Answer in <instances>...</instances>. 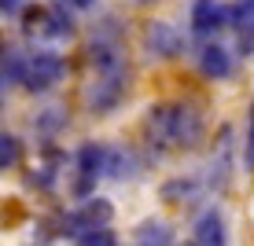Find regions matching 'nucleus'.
I'll return each mask as SVG.
<instances>
[{
	"instance_id": "f257e3e1",
	"label": "nucleus",
	"mask_w": 254,
	"mask_h": 246,
	"mask_svg": "<svg viewBox=\"0 0 254 246\" xmlns=\"http://www.w3.org/2000/svg\"><path fill=\"white\" fill-rule=\"evenodd\" d=\"M122 92H126V63H122L118 48L107 41H92L89 48V81L81 89V99L92 114H107L118 107Z\"/></svg>"
},
{
	"instance_id": "f03ea898",
	"label": "nucleus",
	"mask_w": 254,
	"mask_h": 246,
	"mask_svg": "<svg viewBox=\"0 0 254 246\" xmlns=\"http://www.w3.org/2000/svg\"><path fill=\"white\" fill-rule=\"evenodd\" d=\"M144 133L155 147L181 151V147H191L203 136V114L191 107V103H159V107L147 110Z\"/></svg>"
},
{
	"instance_id": "7ed1b4c3",
	"label": "nucleus",
	"mask_w": 254,
	"mask_h": 246,
	"mask_svg": "<svg viewBox=\"0 0 254 246\" xmlns=\"http://www.w3.org/2000/svg\"><path fill=\"white\" fill-rule=\"evenodd\" d=\"M63 74H66V63L59 55H52V51H37V55L26 59L22 85L30 92H48V89H56V85L63 81Z\"/></svg>"
},
{
	"instance_id": "20e7f679",
	"label": "nucleus",
	"mask_w": 254,
	"mask_h": 246,
	"mask_svg": "<svg viewBox=\"0 0 254 246\" xmlns=\"http://www.w3.org/2000/svg\"><path fill=\"white\" fill-rule=\"evenodd\" d=\"M22 33L30 41H37V45H48V41H59L70 33V19H63L52 7H30L22 15Z\"/></svg>"
},
{
	"instance_id": "39448f33",
	"label": "nucleus",
	"mask_w": 254,
	"mask_h": 246,
	"mask_svg": "<svg viewBox=\"0 0 254 246\" xmlns=\"http://www.w3.org/2000/svg\"><path fill=\"white\" fill-rule=\"evenodd\" d=\"M103 165H107V151H103V147L89 144V147L77 151V184H74L77 195H89V191H92V184L100 180Z\"/></svg>"
},
{
	"instance_id": "423d86ee",
	"label": "nucleus",
	"mask_w": 254,
	"mask_h": 246,
	"mask_svg": "<svg viewBox=\"0 0 254 246\" xmlns=\"http://www.w3.org/2000/svg\"><path fill=\"white\" fill-rule=\"evenodd\" d=\"M144 48H147V55L173 59L181 51V33L170 22H147L144 26Z\"/></svg>"
},
{
	"instance_id": "0eeeda50",
	"label": "nucleus",
	"mask_w": 254,
	"mask_h": 246,
	"mask_svg": "<svg viewBox=\"0 0 254 246\" xmlns=\"http://www.w3.org/2000/svg\"><path fill=\"white\" fill-rule=\"evenodd\" d=\"M111 221V202H103V198H89L77 213H70V235H85V232H96V228H107Z\"/></svg>"
},
{
	"instance_id": "6e6552de",
	"label": "nucleus",
	"mask_w": 254,
	"mask_h": 246,
	"mask_svg": "<svg viewBox=\"0 0 254 246\" xmlns=\"http://www.w3.org/2000/svg\"><path fill=\"white\" fill-rule=\"evenodd\" d=\"M191 246H229V235H225V217L217 213V209H206V213L195 221Z\"/></svg>"
},
{
	"instance_id": "1a4fd4ad",
	"label": "nucleus",
	"mask_w": 254,
	"mask_h": 246,
	"mask_svg": "<svg viewBox=\"0 0 254 246\" xmlns=\"http://www.w3.org/2000/svg\"><path fill=\"white\" fill-rule=\"evenodd\" d=\"M236 45H240L243 55H254V0H240L236 7Z\"/></svg>"
},
{
	"instance_id": "9d476101",
	"label": "nucleus",
	"mask_w": 254,
	"mask_h": 246,
	"mask_svg": "<svg viewBox=\"0 0 254 246\" xmlns=\"http://www.w3.org/2000/svg\"><path fill=\"white\" fill-rule=\"evenodd\" d=\"M199 70H203L206 77H214V81H221V77H229L232 59H229V51H225L221 45H206L203 51H199Z\"/></svg>"
},
{
	"instance_id": "9b49d317",
	"label": "nucleus",
	"mask_w": 254,
	"mask_h": 246,
	"mask_svg": "<svg viewBox=\"0 0 254 246\" xmlns=\"http://www.w3.org/2000/svg\"><path fill=\"white\" fill-rule=\"evenodd\" d=\"M217 26H221L217 4L214 0H195V7H191V30H195L199 37H206V33H214Z\"/></svg>"
},
{
	"instance_id": "f8f14e48",
	"label": "nucleus",
	"mask_w": 254,
	"mask_h": 246,
	"mask_svg": "<svg viewBox=\"0 0 254 246\" xmlns=\"http://www.w3.org/2000/svg\"><path fill=\"white\" fill-rule=\"evenodd\" d=\"M15 162H19V136L4 133V136H0V165H4V169H11Z\"/></svg>"
},
{
	"instance_id": "ddd939ff",
	"label": "nucleus",
	"mask_w": 254,
	"mask_h": 246,
	"mask_svg": "<svg viewBox=\"0 0 254 246\" xmlns=\"http://www.w3.org/2000/svg\"><path fill=\"white\" fill-rule=\"evenodd\" d=\"M77 246H118V243H115V235H111L107 228H96V232L77 235Z\"/></svg>"
},
{
	"instance_id": "4468645a",
	"label": "nucleus",
	"mask_w": 254,
	"mask_h": 246,
	"mask_svg": "<svg viewBox=\"0 0 254 246\" xmlns=\"http://www.w3.org/2000/svg\"><path fill=\"white\" fill-rule=\"evenodd\" d=\"M243 154H247V169L254 173V107H251V118H247V144H243Z\"/></svg>"
},
{
	"instance_id": "2eb2a0df",
	"label": "nucleus",
	"mask_w": 254,
	"mask_h": 246,
	"mask_svg": "<svg viewBox=\"0 0 254 246\" xmlns=\"http://www.w3.org/2000/svg\"><path fill=\"white\" fill-rule=\"evenodd\" d=\"M0 7H4V11H15V7H19V0H0Z\"/></svg>"
},
{
	"instance_id": "dca6fc26",
	"label": "nucleus",
	"mask_w": 254,
	"mask_h": 246,
	"mask_svg": "<svg viewBox=\"0 0 254 246\" xmlns=\"http://www.w3.org/2000/svg\"><path fill=\"white\" fill-rule=\"evenodd\" d=\"M70 4H74V7H89L92 0H70Z\"/></svg>"
},
{
	"instance_id": "f3484780",
	"label": "nucleus",
	"mask_w": 254,
	"mask_h": 246,
	"mask_svg": "<svg viewBox=\"0 0 254 246\" xmlns=\"http://www.w3.org/2000/svg\"><path fill=\"white\" fill-rule=\"evenodd\" d=\"M136 4H155V0H136Z\"/></svg>"
}]
</instances>
